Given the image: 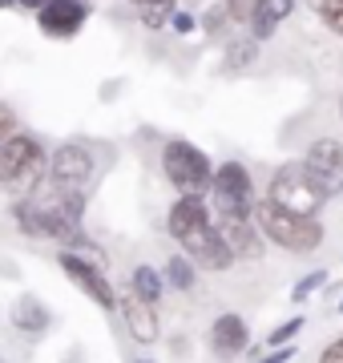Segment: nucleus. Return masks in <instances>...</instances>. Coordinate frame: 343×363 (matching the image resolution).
Instances as JSON below:
<instances>
[{"label": "nucleus", "mask_w": 343, "mask_h": 363, "mask_svg": "<svg viewBox=\"0 0 343 363\" xmlns=\"http://www.w3.org/2000/svg\"><path fill=\"white\" fill-rule=\"evenodd\" d=\"M251 218H254V226H259L263 238H271L275 247L291 250V255H311V250L323 247V226H319V218H295V214H283V210H275L266 198L254 202Z\"/></svg>", "instance_id": "f257e3e1"}, {"label": "nucleus", "mask_w": 343, "mask_h": 363, "mask_svg": "<svg viewBox=\"0 0 343 363\" xmlns=\"http://www.w3.org/2000/svg\"><path fill=\"white\" fill-rule=\"evenodd\" d=\"M162 169H166L170 186L178 190V198L210 194L214 162L202 154L194 142H186V138H170V142L162 145Z\"/></svg>", "instance_id": "f03ea898"}, {"label": "nucleus", "mask_w": 343, "mask_h": 363, "mask_svg": "<svg viewBox=\"0 0 343 363\" xmlns=\"http://www.w3.org/2000/svg\"><path fill=\"white\" fill-rule=\"evenodd\" d=\"M266 202L275 210H283V214H295V218H315L327 198L311 186V178L303 174L299 162H287V166L275 169V178L266 186Z\"/></svg>", "instance_id": "7ed1b4c3"}, {"label": "nucleus", "mask_w": 343, "mask_h": 363, "mask_svg": "<svg viewBox=\"0 0 343 363\" xmlns=\"http://www.w3.org/2000/svg\"><path fill=\"white\" fill-rule=\"evenodd\" d=\"M210 202H214V214L218 218H251L254 214V182H251V169L242 162H223L214 166V178H210Z\"/></svg>", "instance_id": "20e7f679"}, {"label": "nucleus", "mask_w": 343, "mask_h": 363, "mask_svg": "<svg viewBox=\"0 0 343 363\" xmlns=\"http://www.w3.org/2000/svg\"><path fill=\"white\" fill-rule=\"evenodd\" d=\"M45 174V150L37 145V138L28 133H13L9 142H0V186L25 194L33 190Z\"/></svg>", "instance_id": "39448f33"}, {"label": "nucleus", "mask_w": 343, "mask_h": 363, "mask_svg": "<svg viewBox=\"0 0 343 363\" xmlns=\"http://www.w3.org/2000/svg\"><path fill=\"white\" fill-rule=\"evenodd\" d=\"M299 166H303V174L311 178V186H315L323 198L343 194V145L335 142V138L311 142V150H307V157Z\"/></svg>", "instance_id": "423d86ee"}, {"label": "nucleus", "mask_w": 343, "mask_h": 363, "mask_svg": "<svg viewBox=\"0 0 343 363\" xmlns=\"http://www.w3.org/2000/svg\"><path fill=\"white\" fill-rule=\"evenodd\" d=\"M57 267H61V271H65L69 279L101 307V311H118V295H113V286H109L106 271H101L97 262L81 259V255H73V250H61V255H57Z\"/></svg>", "instance_id": "0eeeda50"}, {"label": "nucleus", "mask_w": 343, "mask_h": 363, "mask_svg": "<svg viewBox=\"0 0 343 363\" xmlns=\"http://www.w3.org/2000/svg\"><path fill=\"white\" fill-rule=\"evenodd\" d=\"M182 247H186V259L194 262V267H202V271H226V267L235 262V255H230V247L223 242V234H218L214 222H206V226L194 230V234H186Z\"/></svg>", "instance_id": "6e6552de"}, {"label": "nucleus", "mask_w": 343, "mask_h": 363, "mask_svg": "<svg viewBox=\"0 0 343 363\" xmlns=\"http://www.w3.org/2000/svg\"><path fill=\"white\" fill-rule=\"evenodd\" d=\"M49 174H53V186L57 190H69V194H81L85 190V182L93 174V157L89 150H81V145H61L49 162Z\"/></svg>", "instance_id": "1a4fd4ad"}, {"label": "nucleus", "mask_w": 343, "mask_h": 363, "mask_svg": "<svg viewBox=\"0 0 343 363\" xmlns=\"http://www.w3.org/2000/svg\"><path fill=\"white\" fill-rule=\"evenodd\" d=\"M85 16H89L85 0H49V4L37 13V25H40L45 37L69 40V37H77V33H81Z\"/></svg>", "instance_id": "9d476101"}, {"label": "nucleus", "mask_w": 343, "mask_h": 363, "mask_svg": "<svg viewBox=\"0 0 343 363\" xmlns=\"http://www.w3.org/2000/svg\"><path fill=\"white\" fill-rule=\"evenodd\" d=\"M118 311H121V319H125V327H130L133 343H145V347L158 343L162 323H158V311H154L150 303H142L133 291H121L118 295Z\"/></svg>", "instance_id": "9b49d317"}, {"label": "nucleus", "mask_w": 343, "mask_h": 363, "mask_svg": "<svg viewBox=\"0 0 343 363\" xmlns=\"http://www.w3.org/2000/svg\"><path fill=\"white\" fill-rule=\"evenodd\" d=\"M247 343H251V327H247L242 315H218V319L210 323V351L218 355V359L242 355Z\"/></svg>", "instance_id": "f8f14e48"}, {"label": "nucleus", "mask_w": 343, "mask_h": 363, "mask_svg": "<svg viewBox=\"0 0 343 363\" xmlns=\"http://www.w3.org/2000/svg\"><path fill=\"white\" fill-rule=\"evenodd\" d=\"M214 226L235 259H263V234H259L254 218H218Z\"/></svg>", "instance_id": "ddd939ff"}, {"label": "nucleus", "mask_w": 343, "mask_h": 363, "mask_svg": "<svg viewBox=\"0 0 343 363\" xmlns=\"http://www.w3.org/2000/svg\"><path fill=\"white\" fill-rule=\"evenodd\" d=\"M206 222H214V218H210V210H206V202H202V198H178V202L170 206V214H166V230L182 242L186 234L202 230Z\"/></svg>", "instance_id": "4468645a"}, {"label": "nucleus", "mask_w": 343, "mask_h": 363, "mask_svg": "<svg viewBox=\"0 0 343 363\" xmlns=\"http://www.w3.org/2000/svg\"><path fill=\"white\" fill-rule=\"evenodd\" d=\"M291 9H295V0H259V9H254V16H251V37L271 40L275 28L291 16Z\"/></svg>", "instance_id": "2eb2a0df"}, {"label": "nucleus", "mask_w": 343, "mask_h": 363, "mask_svg": "<svg viewBox=\"0 0 343 363\" xmlns=\"http://www.w3.org/2000/svg\"><path fill=\"white\" fill-rule=\"evenodd\" d=\"M49 323H53V315H49V307H45L37 295H21L13 303V327H16V331H25V335H40Z\"/></svg>", "instance_id": "dca6fc26"}, {"label": "nucleus", "mask_w": 343, "mask_h": 363, "mask_svg": "<svg viewBox=\"0 0 343 363\" xmlns=\"http://www.w3.org/2000/svg\"><path fill=\"white\" fill-rule=\"evenodd\" d=\"M130 291L137 298H142V303H150V307H158V298L166 295V283H162V274L154 271V267H133V279H130Z\"/></svg>", "instance_id": "f3484780"}, {"label": "nucleus", "mask_w": 343, "mask_h": 363, "mask_svg": "<svg viewBox=\"0 0 343 363\" xmlns=\"http://www.w3.org/2000/svg\"><path fill=\"white\" fill-rule=\"evenodd\" d=\"M194 279H198V271H194V262L186 259V255H170L166 259V271H162V283L174 286V291H194Z\"/></svg>", "instance_id": "a211bd4d"}, {"label": "nucleus", "mask_w": 343, "mask_h": 363, "mask_svg": "<svg viewBox=\"0 0 343 363\" xmlns=\"http://www.w3.org/2000/svg\"><path fill=\"white\" fill-rule=\"evenodd\" d=\"M254 49H259V40L254 37H238L230 49H226V69H247L254 61Z\"/></svg>", "instance_id": "6ab92c4d"}, {"label": "nucleus", "mask_w": 343, "mask_h": 363, "mask_svg": "<svg viewBox=\"0 0 343 363\" xmlns=\"http://www.w3.org/2000/svg\"><path fill=\"white\" fill-rule=\"evenodd\" d=\"M311 9H315L319 21H323L335 37H343V0H311Z\"/></svg>", "instance_id": "aec40b11"}, {"label": "nucleus", "mask_w": 343, "mask_h": 363, "mask_svg": "<svg viewBox=\"0 0 343 363\" xmlns=\"http://www.w3.org/2000/svg\"><path fill=\"white\" fill-rule=\"evenodd\" d=\"M327 279H331L327 271H311V274H303L299 283L291 286V303H307V298L315 295L319 286H327Z\"/></svg>", "instance_id": "412c9836"}, {"label": "nucleus", "mask_w": 343, "mask_h": 363, "mask_svg": "<svg viewBox=\"0 0 343 363\" xmlns=\"http://www.w3.org/2000/svg\"><path fill=\"white\" fill-rule=\"evenodd\" d=\"M303 315H295V319H287V323H279L271 335H266V347H287V339H295L299 331H303Z\"/></svg>", "instance_id": "4be33fe9"}, {"label": "nucleus", "mask_w": 343, "mask_h": 363, "mask_svg": "<svg viewBox=\"0 0 343 363\" xmlns=\"http://www.w3.org/2000/svg\"><path fill=\"white\" fill-rule=\"evenodd\" d=\"M223 9H226V16H230L235 25H251V16H254V9H259V0H223Z\"/></svg>", "instance_id": "5701e85b"}, {"label": "nucleus", "mask_w": 343, "mask_h": 363, "mask_svg": "<svg viewBox=\"0 0 343 363\" xmlns=\"http://www.w3.org/2000/svg\"><path fill=\"white\" fill-rule=\"evenodd\" d=\"M174 16V4H150V9H142V25L145 28H166Z\"/></svg>", "instance_id": "b1692460"}, {"label": "nucleus", "mask_w": 343, "mask_h": 363, "mask_svg": "<svg viewBox=\"0 0 343 363\" xmlns=\"http://www.w3.org/2000/svg\"><path fill=\"white\" fill-rule=\"evenodd\" d=\"M13 133H16V117H13V109H9V105L0 101V142H9Z\"/></svg>", "instance_id": "393cba45"}, {"label": "nucleus", "mask_w": 343, "mask_h": 363, "mask_svg": "<svg viewBox=\"0 0 343 363\" xmlns=\"http://www.w3.org/2000/svg\"><path fill=\"white\" fill-rule=\"evenodd\" d=\"M170 25H174V33H182V37H186V33H194V28H198V21H194L190 13H174Z\"/></svg>", "instance_id": "a878e982"}, {"label": "nucleus", "mask_w": 343, "mask_h": 363, "mask_svg": "<svg viewBox=\"0 0 343 363\" xmlns=\"http://www.w3.org/2000/svg\"><path fill=\"white\" fill-rule=\"evenodd\" d=\"M319 363H343V335L335 339V343H327V347H323V355H319Z\"/></svg>", "instance_id": "bb28decb"}, {"label": "nucleus", "mask_w": 343, "mask_h": 363, "mask_svg": "<svg viewBox=\"0 0 343 363\" xmlns=\"http://www.w3.org/2000/svg\"><path fill=\"white\" fill-rule=\"evenodd\" d=\"M291 355H295V347L287 343V347H275L271 355H259L254 363H291Z\"/></svg>", "instance_id": "cd10ccee"}, {"label": "nucleus", "mask_w": 343, "mask_h": 363, "mask_svg": "<svg viewBox=\"0 0 343 363\" xmlns=\"http://www.w3.org/2000/svg\"><path fill=\"white\" fill-rule=\"evenodd\" d=\"M223 21H230L223 4H218V9H210V13H206V33H218V28H223Z\"/></svg>", "instance_id": "c85d7f7f"}, {"label": "nucleus", "mask_w": 343, "mask_h": 363, "mask_svg": "<svg viewBox=\"0 0 343 363\" xmlns=\"http://www.w3.org/2000/svg\"><path fill=\"white\" fill-rule=\"evenodd\" d=\"M49 0H13V9H25V13H40Z\"/></svg>", "instance_id": "c756f323"}, {"label": "nucleus", "mask_w": 343, "mask_h": 363, "mask_svg": "<svg viewBox=\"0 0 343 363\" xmlns=\"http://www.w3.org/2000/svg\"><path fill=\"white\" fill-rule=\"evenodd\" d=\"M137 9H150V4H174V0H133Z\"/></svg>", "instance_id": "7c9ffc66"}, {"label": "nucleus", "mask_w": 343, "mask_h": 363, "mask_svg": "<svg viewBox=\"0 0 343 363\" xmlns=\"http://www.w3.org/2000/svg\"><path fill=\"white\" fill-rule=\"evenodd\" d=\"M0 9H13V0H0Z\"/></svg>", "instance_id": "2f4dec72"}, {"label": "nucleus", "mask_w": 343, "mask_h": 363, "mask_svg": "<svg viewBox=\"0 0 343 363\" xmlns=\"http://www.w3.org/2000/svg\"><path fill=\"white\" fill-rule=\"evenodd\" d=\"M339 311H343V298H339Z\"/></svg>", "instance_id": "473e14b6"}, {"label": "nucleus", "mask_w": 343, "mask_h": 363, "mask_svg": "<svg viewBox=\"0 0 343 363\" xmlns=\"http://www.w3.org/2000/svg\"><path fill=\"white\" fill-rule=\"evenodd\" d=\"M137 363H150V359H137Z\"/></svg>", "instance_id": "72a5a7b5"}, {"label": "nucleus", "mask_w": 343, "mask_h": 363, "mask_svg": "<svg viewBox=\"0 0 343 363\" xmlns=\"http://www.w3.org/2000/svg\"><path fill=\"white\" fill-rule=\"evenodd\" d=\"M339 109H343V101H339Z\"/></svg>", "instance_id": "f704fd0d"}, {"label": "nucleus", "mask_w": 343, "mask_h": 363, "mask_svg": "<svg viewBox=\"0 0 343 363\" xmlns=\"http://www.w3.org/2000/svg\"><path fill=\"white\" fill-rule=\"evenodd\" d=\"M0 363H4V359H0Z\"/></svg>", "instance_id": "c9c22d12"}]
</instances>
